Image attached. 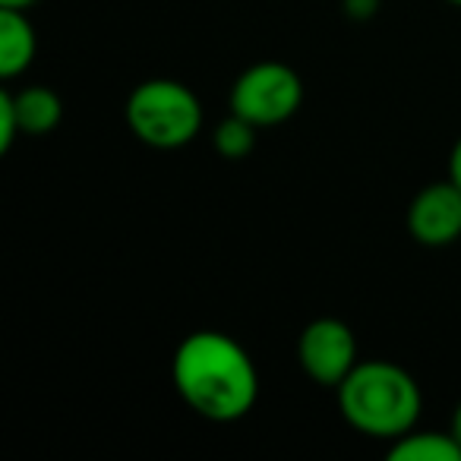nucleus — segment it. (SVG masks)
<instances>
[{
	"mask_svg": "<svg viewBox=\"0 0 461 461\" xmlns=\"http://www.w3.org/2000/svg\"><path fill=\"white\" fill-rule=\"evenodd\" d=\"M171 379L186 408L205 420L234 423L257 408V364L228 332L199 329L186 335L174 351Z\"/></svg>",
	"mask_w": 461,
	"mask_h": 461,
	"instance_id": "1",
	"label": "nucleus"
},
{
	"mask_svg": "<svg viewBox=\"0 0 461 461\" xmlns=\"http://www.w3.org/2000/svg\"><path fill=\"white\" fill-rule=\"evenodd\" d=\"M348 427L370 439H398L420 417V385L392 360H357L335 389Z\"/></svg>",
	"mask_w": 461,
	"mask_h": 461,
	"instance_id": "2",
	"label": "nucleus"
},
{
	"mask_svg": "<svg viewBox=\"0 0 461 461\" xmlns=\"http://www.w3.org/2000/svg\"><path fill=\"white\" fill-rule=\"evenodd\" d=\"M127 127L152 149H180L203 130V102L177 79H146L127 98Z\"/></svg>",
	"mask_w": 461,
	"mask_h": 461,
	"instance_id": "3",
	"label": "nucleus"
},
{
	"mask_svg": "<svg viewBox=\"0 0 461 461\" xmlns=\"http://www.w3.org/2000/svg\"><path fill=\"white\" fill-rule=\"evenodd\" d=\"M303 102V83L288 64L263 60L253 64L230 86V114L244 117L253 127H276L297 114Z\"/></svg>",
	"mask_w": 461,
	"mask_h": 461,
	"instance_id": "4",
	"label": "nucleus"
},
{
	"mask_svg": "<svg viewBox=\"0 0 461 461\" xmlns=\"http://www.w3.org/2000/svg\"><path fill=\"white\" fill-rule=\"evenodd\" d=\"M297 364L316 385L339 389L341 379L357 366V339L351 326L332 316L313 320L297 339Z\"/></svg>",
	"mask_w": 461,
	"mask_h": 461,
	"instance_id": "5",
	"label": "nucleus"
},
{
	"mask_svg": "<svg viewBox=\"0 0 461 461\" xmlns=\"http://www.w3.org/2000/svg\"><path fill=\"white\" fill-rule=\"evenodd\" d=\"M411 238L423 247H448L461 238V186L452 177L427 184L408 209Z\"/></svg>",
	"mask_w": 461,
	"mask_h": 461,
	"instance_id": "6",
	"label": "nucleus"
},
{
	"mask_svg": "<svg viewBox=\"0 0 461 461\" xmlns=\"http://www.w3.org/2000/svg\"><path fill=\"white\" fill-rule=\"evenodd\" d=\"M39 51V39L26 10L0 7V77L16 79L26 73Z\"/></svg>",
	"mask_w": 461,
	"mask_h": 461,
	"instance_id": "7",
	"label": "nucleus"
},
{
	"mask_svg": "<svg viewBox=\"0 0 461 461\" xmlns=\"http://www.w3.org/2000/svg\"><path fill=\"white\" fill-rule=\"evenodd\" d=\"M10 95H14L23 136H48L60 127L64 104H60L58 92H51L48 86H26L20 92H10Z\"/></svg>",
	"mask_w": 461,
	"mask_h": 461,
	"instance_id": "8",
	"label": "nucleus"
},
{
	"mask_svg": "<svg viewBox=\"0 0 461 461\" xmlns=\"http://www.w3.org/2000/svg\"><path fill=\"white\" fill-rule=\"evenodd\" d=\"M392 461H461V446L452 433L439 429H411L392 439Z\"/></svg>",
	"mask_w": 461,
	"mask_h": 461,
	"instance_id": "9",
	"label": "nucleus"
},
{
	"mask_svg": "<svg viewBox=\"0 0 461 461\" xmlns=\"http://www.w3.org/2000/svg\"><path fill=\"white\" fill-rule=\"evenodd\" d=\"M257 130L259 127H253L250 121L230 114L228 121H221L215 127V133H212V146H215V152L221 155V158L240 161L257 149Z\"/></svg>",
	"mask_w": 461,
	"mask_h": 461,
	"instance_id": "10",
	"label": "nucleus"
},
{
	"mask_svg": "<svg viewBox=\"0 0 461 461\" xmlns=\"http://www.w3.org/2000/svg\"><path fill=\"white\" fill-rule=\"evenodd\" d=\"M16 136H23L20 130V117L14 108V95L10 92H0V152L7 155L14 149Z\"/></svg>",
	"mask_w": 461,
	"mask_h": 461,
	"instance_id": "11",
	"label": "nucleus"
},
{
	"mask_svg": "<svg viewBox=\"0 0 461 461\" xmlns=\"http://www.w3.org/2000/svg\"><path fill=\"white\" fill-rule=\"evenodd\" d=\"M348 7V16H354V20H370L373 14H376L379 0H345Z\"/></svg>",
	"mask_w": 461,
	"mask_h": 461,
	"instance_id": "12",
	"label": "nucleus"
},
{
	"mask_svg": "<svg viewBox=\"0 0 461 461\" xmlns=\"http://www.w3.org/2000/svg\"><path fill=\"white\" fill-rule=\"evenodd\" d=\"M448 177L461 186V136H458V142L452 146V155H448Z\"/></svg>",
	"mask_w": 461,
	"mask_h": 461,
	"instance_id": "13",
	"label": "nucleus"
},
{
	"mask_svg": "<svg viewBox=\"0 0 461 461\" xmlns=\"http://www.w3.org/2000/svg\"><path fill=\"white\" fill-rule=\"evenodd\" d=\"M448 433H452L455 442L461 446V402H458V408H455V414H452V427H448Z\"/></svg>",
	"mask_w": 461,
	"mask_h": 461,
	"instance_id": "14",
	"label": "nucleus"
},
{
	"mask_svg": "<svg viewBox=\"0 0 461 461\" xmlns=\"http://www.w3.org/2000/svg\"><path fill=\"white\" fill-rule=\"evenodd\" d=\"M32 4H39V0H0V7H10V10H29Z\"/></svg>",
	"mask_w": 461,
	"mask_h": 461,
	"instance_id": "15",
	"label": "nucleus"
},
{
	"mask_svg": "<svg viewBox=\"0 0 461 461\" xmlns=\"http://www.w3.org/2000/svg\"><path fill=\"white\" fill-rule=\"evenodd\" d=\"M448 4H455V7H461V0H448Z\"/></svg>",
	"mask_w": 461,
	"mask_h": 461,
	"instance_id": "16",
	"label": "nucleus"
}]
</instances>
